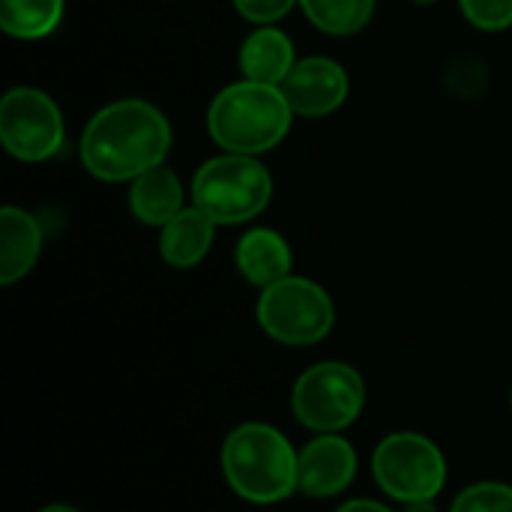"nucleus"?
<instances>
[{
	"label": "nucleus",
	"instance_id": "9d476101",
	"mask_svg": "<svg viewBox=\"0 0 512 512\" xmlns=\"http://www.w3.org/2000/svg\"><path fill=\"white\" fill-rule=\"evenodd\" d=\"M300 492L309 498H333L345 492L357 477V453L354 447L336 435H318L300 450L297 459Z\"/></svg>",
	"mask_w": 512,
	"mask_h": 512
},
{
	"label": "nucleus",
	"instance_id": "423d86ee",
	"mask_svg": "<svg viewBox=\"0 0 512 512\" xmlns=\"http://www.w3.org/2000/svg\"><path fill=\"white\" fill-rule=\"evenodd\" d=\"M291 408L306 429L318 435H336L363 414L366 384L360 372L348 363H315L297 378Z\"/></svg>",
	"mask_w": 512,
	"mask_h": 512
},
{
	"label": "nucleus",
	"instance_id": "0eeeda50",
	"mask_svg": "<svg viewBox=\"0 0 512 512\" xmlns=\"http://www.w3.org/2000/svg\"><path fill=\"white\" fill-rule=\"evenodd\" d=\"M375 483L402 504L435 501L447 483V459L435 441L417 432L387 435L372 456Z\"/></svg>",
	"mask_w": 512,
	"mask_h": 512
},
{
	"label": "nucleus",
	"instance_id": "6e6552de",
	"mask_svg": "<svg viewBox=\"0 0 512 512\" xmlns=\"http://www.w3.org/2000/svg\"><path fill=\"white\" fill-rule=\"evenodd\" d=\"M0 141L21 162H42L63 147V117L36 87H12L0 99Z\"/></svg>",
	"mask_w": 512,
	"mask_h": 512
},
{
	"label": "nucleus",
	"instance_id": "aec40b11",
	"mask_svg": "<svg viewBox=\"0 0 512 512\" xmlns=\"http://www.w3.org/2000/svg\"><path fill=\"white\" fill-rule=\"evenodd\" d=\"M300 0H234V9L252 24H273Z\"/></svg>",
	"mask_w": 512,
	"mask_h": 512
},
{
	"label": "nucleus",
	"instance_id": "7ed1b4c3",
	"mask_svg": "<svg viewBox=\"0 0 512 512\" xmlns=\"http://www.w3.org/2000/svg\"><path fill=\"white\" fill-rule=\"evenodd\" d=\"M291 114L282 87L246 78L216 93L207 111V132L222 150L255 156L273 150L288 135Z\"/></svg>",
	"mask_w": 512,
	"mask_h": 512
},
{
	"label": "nucleus",
	"instance_id": "393cba45",
	"mask_svg": "<svg viewBox=\"0 0 512 512\" xmlns=\"http://www.w3.org/2000/svg\"><path fill=\"white\" fill-rule=\"evenodd\" d=\"M510 402H512V393H510Z\"/></svg>",
	"mask_w": 512,
	"mask_h": 512
},
{
	"label": "nucleus",
	"instance_id": "2eb2a0df",
	"mask_svg": "<svg viewBox=\"0 0 512 512\" xmlns=\"http://www.w3.org/2000/svg\"><path fill=\"white\" fill-rule=\"evenodd\" d=\"M294 45L276 27H258L240 48V69L249 81L279 87L294 69Z\"/></svg>",
	"mask_w": 512,
	"mask_h": 512
},
{
	"label": "nucleus",
	"instance_id": "ddd939ff",
	"mask_svg": "<svg viewBox=\"0 0 512 512\" xmlns=\"http://www.w3.org/2000/svg\"><path fill=\"white\" fill-rule=\"evenodd\" d=\"M234 258H237V270L246 276V282H252L261 291L282 282L285 276H291V261H294L288 240L270 228H255V231L243 234Z\"/></svg>",
	"mask_w": 512,
	"mask_h": 512
},
{
	"label": "nucleus",
	"instance_id": "1a4fd4ad",
	"mask_svg": "<svg viewBox=\"0 0 512 512\" xmlns=\"http://www.w3.org/2000/svg\"><path fill=\"white\" fill-rule=\"evenodd\" d=\"M291 111L300 117H327L348 96V75L330 57L297 60L288 78L279 84Z\"/></svg>",
	"mask_w": 512,
	"mask_h": 512
},
{
	"label": "nucleus",
	"instance_id": "9b49d317",
	"mask_svg": "<svg viewBox=\"0 0 512 512\" xmlns=\"http://www.w3.org/2000/svg\"><path fill=\"white\" fill-rule=\"evenodd\" d=\"M45 231L39 219L18 207L0 210V285H15L39 261Z\"/></svg>",
	"mask_w": 512,
	"mask_h": 512
},
{
	"label": "nucleus",
	"instance_id": "39448f33",
	"mask_svg": "<svg viewBox=\"0 0 512 512\" xmlns=\"http://www.w3.org/2000/svg\"><path fill=\"white\" fill-rule=\"evenodd\" d=\"M255 315L270 339L294 348L327 339L336 324L330 294L318 282L303 276H285L282 282L264 288Z\"/></svg>",
	"mask_w": 512,
	"mask_h": 512
},
{
	"label": "nucleus",
	"instance_id": "f03ea898",
	"mask_svg": "<svg viewBox=\"0 0 512 512\" xmlns=\"http://www.w3.org/2000/svg\"><path fill=\"white\" fill-rule=\"evenodd\" d=\"M297 459L288 438L267 423H243L222 444L228 486L252 504H279L300 489Z\"/></svg>",
	"mask_w": 512,
	"mask_h": 512
},
{
	"label": "nucleus",
	"instance_id": "b1692460",
	"mask_svg": "<svg viewBox=\"0 0 512 512\" xmlns=\"http://www.w3.org/2000/svg\"><path fill=\"white\" fill-rule=\"evenodd\" d=\"M414 3H435V0H414Z\"/></svg>",
	"mask_w": 512,
	"mask_h": 512
},
{
	"label": "nucleus",
	"instance_id": "a211bd4d",
	"mask_svg": "<svg viewBox=\"0 0 512 512\" xmlns=\"http://www.w3.org/2000/svg\"><path fill=\"white\" fill-rule=\"evenodd\" d=\"M450 512H512V486L474 483L459 492Z\"/></svg>",
	"mask_w": 512,
	"mask_h": 512
},
{
	"label": "nucleus",
	"instance_id": "20e7f679",
	"mask_svg": "<svg viewBox=\"0 0 512 512\" xmlns=\"http://www.w3.org/2000/svg\"><path fill=\"white\" fill-rule=\"evenodd\" d=\"M273 195L270 171L240 153H225L204 162L192 180V201L216 225H240L255 219Z\"/></svg>",
	"mask_w": 512,
	"mask_h": 512
},
{
	"label": "nucleus",
	"instance_id": "5701e85b",
	"mask_svg": "<svg viewBox=\"0 0 512 512\" xmlns=\"http://www.w3.org/2000/svg\"><path fill=\"white\" fill-rule=\"evenodd\" d=\"M408 510L411 512H435V507H432V501H426V504H408Z\"/></svg>",
	"mask_w": 512,
	"mask_h": 512
},
{
	"label": "nucleus",
	"instance_id": "f257e3e1",
	"mask_svg": "<svg viewBox=\"0 0 512 512\" xmlns=\"http://www.w3.org/2000/svg\"><path fill=\"white\" fill-rule=\"evenodd\" d=\"M171 150L168 117L144 99H120L93 114L81 135L84 168L105 180L123 183L165 162Z\"/></svg>",
	"mask_w": 512,
	"mask_h": 512
},
{
	"label": "nucleus",
	"instance_id": "6ab92c4d",
	"mask_svg": "<svg viewBox=\"0 0 512 512\" xmlns=\"http://www.w3.org/2000/svg\"><path fill=\"white\" fill-rule=\"evenodd\" d=\"M462 12L480 30H507L512 24V0H462Z\"/></svg>",
	"mask_w": 512,
	"mask_h": 512
},
{
	"label": "nucleus",
	"instance_id": "4be33fe9",
	"mask_svg": "<svg viewBox=\"0 0 512 512\" xmlns=\"http://www.w3.org/2000/svg\"><path fill=\"white\" fill-rule=\"evenodd\" d=\"M36 512H81L75 510V507H69V504H48V507H42V510Z\"/></svg>",
	"mask_w": 512,
	"mask_h": 512
},
{
	"label": "nucleus",
	"instance_id": "f3484780",
	"mask_svg": "<svg viewBox=\"0 0 512 512\" xmlns=\"http://www.w3.org/2000/svg\"><path fill=\"white\" fill-rule=\"evenodd\" d=\"M306 18L330 33V36H351L363 30L375 12V0H300Z\"/></svg>",
	"mask_w": 512,
	"mask_h": 512
},
{
	"label": "nucleus",
	"instance_id": "dca6fc26",
	"mask_svg": "<svg viewBox=\"0 0 512 512\" xmlns=\"http://www.w3.org/2000/svg\"><path fill=\"white\" fill-rule=\"evenodd\" d=\"M63 18V0H0V27L18 39H42Z\"/></svg>",
	"mask_w": 512,
	"mask_h": 512
},
{
	"label": "nucleus",
	"instance_id": "4468645a",
	"mask_svg": "<svg viewBox=\"0 0 512 512\" xmlns=\"http://www.w3.org/2000/svg\"><path fill=\"white\" fill-rule=\"evenodd\" d=\"M129 207L144 225H168L183 210V186L177 174L165 165H156L135 177L129 189Z\"/></svg>",
	"mask_w": 512,
	"mask_h": 512
},
{
	"label": "nucleus",
	"instance_id": "412c9836",
	"mask_svg": "<svg viewBox=\"0 0 512 512\" xmlns=\"http://www.w3.org/2000/svg\"><path fill=\"white\" fill-rule=\"evenodd\" d=\"M336 512H393L390 507L378 504V501H348L342 504Z\"/></svg>",
	"mask_w": 512,
	"mask_h": 512
},
{
	"label": "nucleus",
	"instance_id": "f8f14e48",
	"mask_svg": "<svg viewBox=\"0 0 512 512\" xmlns=\"http://www.w3.org/2000/svg\"><path fill=\"white\" fill-rule=\"evenodd\" d=\"M216 222L201 207H183L168 225H162L159 234V255L165 264L177 270H189L204 261V255L213 246Z\"/></svg>",
	"mask_w": 512,
	"mask_h": 512
}]
</instances>
